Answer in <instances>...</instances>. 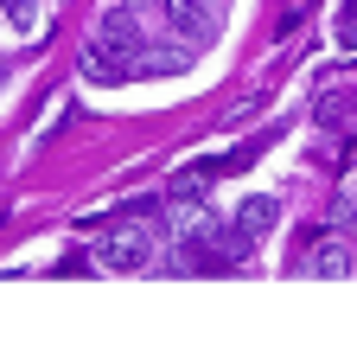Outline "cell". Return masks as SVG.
I'll return each mask as SVG.
<instances>
[{
  "label": "cell",
  "instance_id": "obj_10",
  "mask_svg": "<svg viewBox=\"0 0 357 339\" xmlns=\"http://www.w3.org/2000/svg\"><path fill=\"white\" fill-rule=\"evenodd\" d=\"M344 45H357V0H344Z\"/></svg>",
  "mask_w": 357,
  "mask_h": 339
},
{
  "label": "cell",
  "instance_id": "obj_4",
  "mask_svg": "<svg viewBox=\"0 0 357 339\" xmlns=\"http://www.w3.org/2000/svg\"><path fill=\"white\" fill-rule=\"evenodd\" d=\"M198 45H185V38H172V45H141L128 58V77H178V71H192Z\"/></svg>",
  "mask_w": 357,
  "mask_h": 339
},
{
  "label": "cell",
  "instance_id": "obj_3",
  "mask_svg": "<svg viewBox=\"0 0 357 339\" xmlns=\"http://www.w3.org/2000/svg\"><path fill=\"white\" fill-rule=\"evenodd\" d=\"M160 7H166V26H172V38H185V45H211V38H217V13L204 7V0H160Z\"/></svg>",
  "mask_w": 357,
  "mask_h": 339
},
{
  "label": "cell",
  "instance_id": "obj_1",
  "mask_svg": "<svg viewBox=\"0 0 357 339\" xmlns=\"http://www.w3.org/2000/svg\"><path fill=\"white\" fill-rule=\"evenodd\" d=\"M96 45H102V52H115L121 64L147 45V26H141V13H134V0H115V7L102 13V26H96Z\"/></svg>",
  "mask_w": 357,
  "mask_h": 339
},
{
  "label": "cell",
  "instance_id": "obj_5",
  "mask_svg": "<svg viewBox=\"0 0 357 339\" xmlns=\"http://www.w3.org/2000/svg\"><path fill=\"white\" fill-rule=\"evenodd\" d=\"M275 218H281V199H268V192H249V199L236 205V224H243L249 237H268V231H275Z\"/></svg>",
  "mask_w": 357,
  "mask_h": 339
},
{
  "label": "cell",
  "instance_id": "obj_11",
  "mask_svg": "<svg viewBox=\"0 0 357 339\" xmlns=\"http://www.w3.org/2000/svg\"><path fill=\"white\" fill-rule=\"evenodd\" d=\"M134 7H141V0H134Z\"/></svg>",
  "mask_w": 357,
  "mask_h": 339
},
{
  "label": "cell",
  "instance_id": "obj_2",
  "mask_svg": "<svg viewBox=\"0 0 357 339\" xmlns=\"http://www.w3.org/2000/svg\"><path fill=\"white\" fill-rule=\"evenodd\" d=\"M147 257H153V243H147V231H141V224H128V231H109V237L96 243V263H102V269H115V275H134V269H147Z\"/></svg>",
  "mask_w": 357,
  "mask_h": 339
},
{
  "label": "cell",
  "instance_id": "obj_9",
  "mask_svg": "<svg viewBox=\"0 0 357 339\" xmlns=\"http://www.w3.org/2000/svg\"><path fill=\"white\" fill-rule=\"evenodd\" d=\"M0 7H7V20H13L20 32H26L32 20H38V0H0Z\"/></svg>",
  "mask_w": 357,
  "mask_h": 339
},
{
  "label": "cell",
  "instance_id": "obj_6",
  "mask_svg": "<svg viewBox=\"0 0 357 339\" xmlns=\"http://www.w3.org/2000/svg\"><path fill=\"white\" fill-rule=\"evenodd\" d=\"M351 269V243H338V237H319L306 250V275H344Z\"/></svg>",
  "mask_w": 357,
  "mask_h": 339
},
{
  "label": "cell",
  "instance_id": "obj_7",
  "mask_svg": "<svg viewBox=\"0 0 357 339\" xmlns=\"http://www.w3.org/2000/svg\"><path fill=\"white\" fill-rule=\"evenodd\" d=\"M83 77H89V83H121V77H128V64L89 38V45H83Z\"/></svg>",
  "mask_w": 357,
  "mask_h": 339
},
{
  "label": "cell",
  "instance_id": "obj_8",
  "mask_svg": "<svg viewBox=\"0 0 357 339\" xmlns=\"http://www.w3.org/2000/svg\"><path fill=\"white\" fill-rule=\"evenodd\" d=\"M211 186V166H185V173H172V199H198Z\"/></svg>",
  "mask_w": 357,
  "mask_h": 339
}]
</instances>
